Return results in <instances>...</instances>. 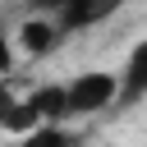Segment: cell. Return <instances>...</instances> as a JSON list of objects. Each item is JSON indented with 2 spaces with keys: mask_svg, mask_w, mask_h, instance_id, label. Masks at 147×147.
I'll use <instances>...</instances> for the list:
<instances>
[{
  "mask_svg": "<svg viewBox=\"0 0 147 147\" xmlns=\"http://www.w3.org/2000/svg\"><path fill=\"white\" fill-rule=\"evenodd\" d=\"M14 41H18V51H23V55L41 60V55H51V51L64 41V32H60V28H55L46 14H32V18L18 28V37H14Z\"/></svg>",
  "mask_w": 147,
  "mask_h": 147,
  "instance_id": "277c9868",
  "label": "cell"
},
{
  "mask_svg": "<svg viewBox=\"0 0 147 147\" xmlns=\"http://www.w3.org/2000/svg\"><path fill=\"white\" fill-rule=\"evenodd\" d=\"M0 32H5V18H0Z\"/></svg>",
  "mask_w": 147,
  "mask_h": 147,
  "instance_id": "30bf717a",
  "label": "cell"
},
{
  "mask_svg": "<svg viewBox=\"0 0 147 147\" xmlns=\"http://www.w3.org/2000/svg\"><path fill=\"white\" fill-rule=\"evenodd\" d=\"M23 101L37 110L41 124H64V83H41V87L28 92Z\"/></svg>",
  "mask_w": 147,
  "mask_h": 147,
  "instance_id": "5b68a950",
  "label": "cell"
},
{
  "mask_svg": "<svg viewBox=\"0 0 147 147\" xmlns=\"http://www.w3.org/2000/svg\"><path fill=\"white\" fill-rule=\"evenodd\" d=\"M60 5H64V0H28L32 14H60Z\"/></svg>",
  "mask_w": 147,
  "mask_h": 147,
  "instance_id": "ba28073f",
  "label": "cell"
},
{
  "mask_svg": "<svg viewBox=\"0 0 147 147\" xmlns=\"http://www.w3.org/2000/svg\"><path fill=\"white\" fill-rule=\"evenodd\" d=\"M115 101H119V74L83 69V74H74V83H64V119H83V115L110 110Z\"/></svg>",
  "mask_w": 147,
  "mask_h": 147,
  "instance_id": "6da1fadb",
  "label": "cell"
},
{
  "mask_svg": "<svg viewBox=\"0 0 147 147\" xmlns=\"http://www.w3.org/2000/svg\"><path fill=\"white\" fill-rule=\"evenodd\" d=\"M18 147H83V138L69 133L64 124H41V129H32L28 138H18Z\"/></svg>",
  "mask_w": 147,
  "mask_h": 147,
  "instance_id": "8992f818",
  "label": "cell"
},
{
  "mask_svg": "<svg viewBox=\"0 0 147 147\" xmlns=\"http://www.w3.org/2000/svg\"><path fill=\"white\" fill-rule=\"evenodd\" d=\"M147 101V37L129 51L124 69H119V101L115 106H138Z\"/></svg>",
  "mask_w": 147,
  "mask_h": 147,
  "instance_id": "3957f363",
  "label": "cell"
},
{
  "mask_svg": "<svg viewBox=\"0 0 147 147\" xmlns=\"http://www.w3.org/2000/svg\"><path fill=\"white\" fill-rule=\"evenodd\" d=\"M9 64H14V51H9V37L0 32V74H9Z\"/></svg>",
  "mask_w": 147,
  "mask_h": 147,
  "instance_id": "9c48e42d",
  "label": "cell"
},
{
  "mask_svg": "<svg viewBox=\"0 0 147 147\" xmlns=\"http://www.w3.org/2000/svg\"><path fill=\"white\" fill-rule=\"evenodd\" d=\"M14 106H18V96H14V92H9V83L0 78V133L9 129V115H14Z\"/></svg>",
  "mask_w": 147,
  "mask_h": 147,
  "instance_id": "52a82bcc",
  "label": "cell"
},
{
  "mask_svg": "<svg viewBox=\"0 0 147 147\" xmlns=\"http://www.w3.org/2000/svg\"><path fill=\"white\" fill-rule=\"evenodd\" d=\"M124 0H64L60 14H55V28L60 32H83V28H96L106 23Z\"/></svg>",
  "mask_w": 147,
  "mask_h": 147,
  "instance_id": "7a4b0ae2",
  "label": "cell"
}]
</instances>
